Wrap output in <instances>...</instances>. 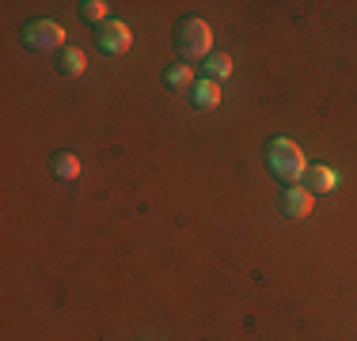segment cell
<instances>
[{
  "instance_id": "1",
  "label": "cell",
  "mask_w": 357,
  "mask_h": 341,
  "mask_svg": "<svg viewBox=\"0 0 357 341\" xmlns=\"http://www.w3.org/2000/svg\"><path fill=\"white\" fill-rule=\"evenodd\" d=\"M266 167L274 170L282 182H289V186H301L304 182V170H308L301 144L289 141V136H278V141L266 144Z\"/></svg>"
},
{
  "instance_id": "2",
  "label": "cell",
  "mask_w": 357,
  "mask_h": 341,
  "mask_svg": "<svg viewBox=\"0 0 357 341\" xmlns=\"http://www.w3.org/2000/svg\"><path fill=\"white\" fill-rule=\"evenodd\" d=\"M175 46L186 61H206L213 49V27L206 19H183L175 31Z\"/></svg>"
},
{
  "instance_id": "3",
  "label": "cell",
  "mask_w": 357,
  "mask_h": 341,
  "mask_svg": "<svg viewBox=\"0 0 357 341\" xmlns=\"http://www.w3.org/2000/svg\"><path fill=\"white\" fill-rule=\"evenodd\" d=\"M23 46L38 49V54H50V49H61L65 54V27L54 19H35L23 27Z\"/></svg>"
},
{
  "instance_id": "4",
  "label": "cell",
  "mask_w": 357,
  "mask_h": 341,
  "mask_svg": "<svg viewBox=\"0 0 357 341\" xmlns=\"http://www.w3.org/2000/svg\"><path fill=\"white\" fill-rule=\"evenodd\" d=\"M130 46H133V34L122 19H107L103 27H99V49H103V54L122 57V54H130Z\"/></svg>"
},
{
  "instance_id": "5",
  "label": "cell",
  "mask_w": 357,
  "mask_h": 341,
  "mask_svg": "<svg viewBox=\"0 0 357 341\" xmlns=\"http://www.w3.org/2000/svg\"><path fill=\"white\" fill-rule=\"evenodd\" d=\"M312 205H316V193L304 190V186H289L285 190V216L289 220H308Z\"/></svg>"
},
{
  "instance_id": "6",
  "label": "cell",
  "mask_w": 357,
  "mask_h": 341,
  "mask_svg": "<svg viewBox=\"0 0 357 341\" xmlns=\"http://www.w3.org/2000/svg\"><path fill=\"white\" fill-rule=\"evenodd\" d=\"M301 186H304V190H312V193H331L338 186V175L331 167H308Z\"/></svg>"
},
{
  "instance_id": "7",
  "label": "cell",
  "mask_w": 357,
  "mask_h": 341,
  "mask_svg": "<svg viewBox=\"0 0 357 341\" xmlns=\"http://www.w3.org/2000/svg\"><path fill=\"white\" fill-rule=\"evenodd\" d=\"M190 102L198 110H217L220 106V84L217 80H198L190 91Z\"/></svg>"
},
{
  "instance_id": "8",
  "label": "cell",
  "mask_w": 357,
  "mask_h": 341,
  "mask_svg": "<svg viewBox=\"0 0 357 341\" xmlns=\"http://www.w3.org/2000/svg\"><path fill=\"white\" fill-rule=\"evenodd\" d=\"M50 167H54V175L61 178V182H76V178H80V170H84V164H80V156H76V152H57Z\"/></svg>"
},
{
  "instance_id": "9",
  "label": "cell",
  "mask_w": 357,
  "mask_h": 341,
  "mask_svg": "<svg viewBox=\"0 0 357 341\" xmlns=\"http://www.w3.org/2000/svg\"><path fill=\"white\" fill-rule=\"evenodd\" d=\"M236 68H232V57L228 54H209L206 57V80H228V76H232Z\"/></svg>"
},
{
  "instance_id": "10",
  "label": "cell",
  "mask_w": 357,
  "mask_h": 341,
  "mask_svg": "<svg viewBox=\"0 0 357 341\" xmlns=\"http://www.w3.org/2000/svg\"><path fill=\"white\" fill-rule=\"evenodd\" d=\"M88 72V61H84L80 49H65L61 54V76H84Z\"/></svg>"
},
{
  "instance_id": "11",
  "label": "cell",
  "mask_w": 357,
  "mask_h": 341,
  "mask_svg": "<svg viewBox=\"0 0 357 341\" xmlns=\"http://www.w3.org/2000/svg\"><path fill=\"white\" fill-rule=\"evenodd\" d=\"M164 80H167V88H194V68L190 65H172Z\"/></svg>"
},
{
  "instance_id": "12",
  "label": "cell",
  "mask_w": 357,
  "mask_h": 341,
  "mask_svg": "<svg viewBox=\"0 0 357 341\" xmlns=\"http://www.w3.org/2000/svg\"><path fill=\"white\" fill-rule=\"evenodd\" d=\"M107 8H110L107 0H84V4H80V15L103 27V23H107Z\"/></svg>"
}]
</instances>
